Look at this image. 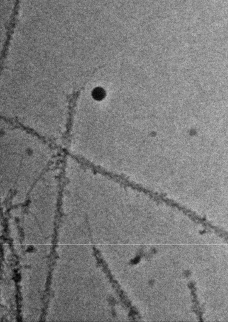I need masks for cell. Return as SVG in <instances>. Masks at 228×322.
<instances>
[{"label": "cell", "instance_id": "1", "mask_svg": "<svg viewBox=\"0 0 228 322\" xmlns=\"http://www.w3.org/2000/svg\"><path fill=\"white\" fill-rule=\"evenodd\" d=\"M105 96V93L101 88H96L93 92V96L94 99L96 100H101Z\"/></svg>", "mask_w": 228, "mask_h": 322}]
</instances>
